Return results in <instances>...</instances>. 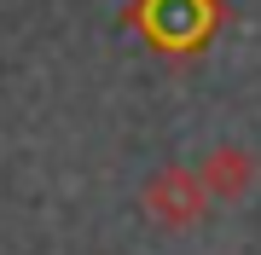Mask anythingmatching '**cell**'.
Returning a JSON list of instances; mask_svg holds the SVG:
<instances>
[{"instance_id": "obj_1", "label": "cell", "mask_w": 261, "mask_h": 255, "mask_svg": "<svg viewBox=\"0 0 261 255\" xmlns=\"http://www.w3.org/2000/svg\"><path fill=\"white\" fill-rule=\"evenodd\" d=\"M215 18H221L215 0H140L134 6V23L151 35V47L168 52H197L215 35Z\"/></svg>"}, {"instance_id": "obj_2", "label": "cell", "mask_w": 261, "mask_h": 255, "mask_svg": "<svg viewBox=\"0 0 261 255\" xmlns=\"http://www.w3.org/2000/svg\"><path fill=\"white\" fill-rule=\"evenodd\" d=\"M140 203H145V215L157 220V226L168 232H186L197 226V220L209 215V191H203V174L197 168H180V162H168V168H157L145 180V191H140Z\"/></svg>"}, {"instance_id": "obj_3", "label": "cell", "mask_w": 261, "mask_h": 255, "mask_svg": "<svg viewBox=\"0 0 261 255\" xmlns=\"http://www.w3.org/2000/svg\"><path fill=\"white\" fill-rule=\"evenodd\" d=\"M197 174H203V191L215 203H238V197H250V186H255V157L244 151V145H215Z\"/></svg>"}]
</instances>
